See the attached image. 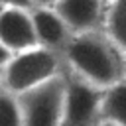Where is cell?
Returning a JSON list of instances; mask_svg holds the SVG:
<instances>
[{
    "label": "cell",
    "mask_w": 126,
    "mask_h": 126,
    "mask_svg": "<svg viewBox=\"0 0 126 126\" xmlns=\"http://www.w3.org/2000/svg\"><path fill=\"white\" fill-rule=\"evenodd\" d=\"M102 30L126 53V0H108Z\"/></svg>",
    "instance_id": "cell-9"
},
{
    "label": "cell",
    "mask_w": 126,
    "mask_h": 126,
    "mask_svg": "<svg viewBox=\"0 0 126 126\" xmlns=\"http://www.w3.org/2000/svg\"><path fill=\"white\" fill-rule=\"evenodd\" d=\"M4 6H16V8H28V10H32L33 2L32 0H0V8H4Z\"/></svg>",
    "instance_id": "cell-11"
},
{
    "label": "cell",
    "mask_w": 126,
    "mask_h": 126,
    "mask_svg": "<svg viewBox=\"0 0 126 126\" xmlns=\"http://www.w3.org/2000/svg\"><path fill=\"white\" fill-rule=\"evenodd\" d=\"M102 120H110L120 126H126V79L104 89Z\"/></svg>",
    "instance_id": "cell-8"
},
{
    "label": "cell",
    "mask_w": 126,
    "mask_h": 126,
    "mask_svg": "<svg viewBox=\"0 0 126 126\" xmlns=\"http://www.w3.org/2000/svg\"><path fill=\"white\" fill-rule=\"evenodd\" d=\"M65 69L67 67L61 51L33 45L30 49L12 53L10 61L0 71V87L14 94H22L63 75Z\"/></svg>",
    "instance_id": "cell-2"
},
{
    "label": "cell",
    "mask_w": 126,
    "mask_h": 126,
    "mask_svg": "<svg viewBox=\"0 0 126 126\" xmlns=\"http://www.w3.org/2000/svg\"><path fill=\"white\" fill-rule=\"evenodd\" d=\"M0 126H24L20 96L0 87Z\"/></svg>",
    "instance_id": "cell-10"
},
{
    "label": "cell",
    "mask_w": 126,
    "mask_h": 126,
    "mask_svg": "<svg viewBox=\"0 0 126 126\" xmlns=\"http://www.w3.org/2000/svg\"><path fill=\"white\" fill-rule=\"evenodd\" d=\"M96 126H120V124H116V122H110V120H100Z\"/></svg>",
    "instance_id": "cell-14"
},
{
    "label": "cell",
    "mask_w": 126,
    "mask_h": 126,
    "mask_svg": "<svg viewBox=\"0 0 126 126\" xmlns=\"http://www.w3.org/2000/svg\"><path fill=\"white\" fill-rule=\"evenodd\" d=\"M20 96L24 126H61L65 102V73Z\"/></svg>",
    "instance_id": "cell-4"
},
{
    "label": "cell",
    "mask_w": 126,
    "mask_h": 126,
    "mask_svg": "<svg viewBox=\"0 0 126 126\" xmlns=\"http://www.w3.org/2000/svg\"><path fill=\"white\" fill-rule=\"evenodd\" d=\"M61 55L67 71L96 87L106 89L126 79V53L104 30L73 33Z\"/></svg>",
    "instance_id": "cell-1"
},
{
    "label": "cell",
    "mask_w": 126,
    "mask_h": 126,
    "mask_svg": "<svg viewBox=\"0 0 126 126\" xmlns=\"http://www.w3.org/2000/svg\"><path fill=\"white\" fill-rule=\"evenodd\" d=\"M104 89L65 69V102L61 126H96L102 120Z\"/></svg>",
    "instance_id": "cell-3"
},
{
    "label": "cell",
    "mask_w": 126,
    "mask_h": 126,
    "mask_svg": "<svg viewBox=\"0 0 126 126\" xmlns=\"http://www.w3.org/2000/svg\"><path fill=\"white\" fill-rule=\"evenodd\" d=\"M0 41L12 53L39 45L32 20V10L16 6L0 8Z\"/></svg>",
    "instance_id": "cell-5"
},
{
    "label": "cell",
    "mask_w": 126,
    "mask_h": 126,
    "mask_svg": "<svg viewBox=\"0 0 126 126\" xmlns=\"http://www.w3.org/2000/svg\"><path fill=\"white\" fill-rule=\"evenodd\" d=\"M32 20H33V28H35L39 45L55 49V51L65 49L73 32L53 6H33Z\"/></svg>",
    "instance_id": "cell-7"
},
{
    "label": "cell",
    "mask_w": 126,
    "mask_h": 126,
    "mask_svg": "<svg viewBox=\"0 0 126 126\" xmlns=\"http://www.w3.org/2000/svg\"><path fill=\"white\" fill-rule=\"evenodd\" d=\"M73 33L102 30L106 0H57L53 6Z\"/></svg>",
    "instance_id": "cell-6"
},
{
    "label": "cell",
    "mask_w": 126,
    "mask_h": 126,
    "mask_svg": "<svg viewBox=\"0 0 126 126\" xmlns=\"http://www.w3.org/2000/svg\"><path fill=\"white\" fill-rule=\"evenodd\" d=\"M33 6H55L57 0H32Z\"/></svg>",
    "instance_id": "cell-13"
},
{
    "label": "cell",
    "mask_w": 126,
    "mask_h": 126,
    "mask_svg": "<svg viewBox=\"0 0 126 126\" xmlns=\"http://www.w3.org/2000/svg\"><path fill=\"white\" fill-rule=\"evenodd\" d=\"M106 2H108V0H106Z\"/></svg>",
    "instance_id": "cell-15"
},
{
    "label": "cell",
    "mask_w": 126,
    "mask_h": 126,
    "mask_svg": "<svg viewBox=\"0 0 126 126\" xmlns=\"http://www.w3.org/2000/svg\"><path fill=\"white\" fill-rule=\"evenodd\" d=\"M10 57H12V51H10V49L0 41V71L6 67V63L10 61Z\"/></svg>",
    "instance_id": "cell-12"
}]
</instances>
